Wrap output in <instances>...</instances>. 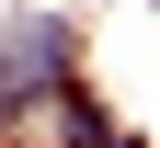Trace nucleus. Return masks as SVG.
<instances>
[{
  "label": "nucleus",
  "instance_id": "obj_1",
  "mask_svg": "<svg viewBox=\"0 0 160 148\" xmlns=\"http://www.w3.org/2000/svg\"><path fill=\"white\" fill-rule=\"evenodd\" d=\"M69 91V23H12V46H0V103H57Z\"/></svg>",
  "mask_w": 160,
  "mask_h": 148
}]
</instances>
